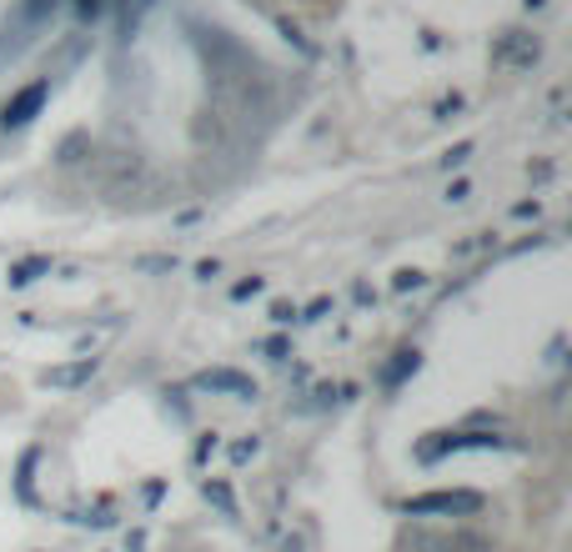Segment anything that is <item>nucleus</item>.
Returning <instances> with one entry per match:
<instances>
[{"instance_id":"obj_7","label":"nucleus","mask_w":572,"mask_h":552,"mask_svg":"<svg viewBox=\"0 0 572 552\" xmlns=\"http://www.w3.org/2000/svg\"><path fill=\"white\" fill-rule=\"evenodd\" d=\"M417 362H422L417 352H397V362L387 367V372H381V382H387V387H397V382H402L407 372H417Z\"/></svg>"},{"instance_id":"obj_6","label":"nucleus","mask_w":572,"mask_h":552,"mask_svg":"<svg viewBox=\"0 0 572 552\" xmlns=\"http://www.w3.org/2000/svg\"><path fill=\"white\" fill-rule=\"evenodd\" d=\"M41 277H50V257H21V261H11V271H5V282L11 286H31V282H41Z\"/></svg>"},{"instance_id":"obj_13","label":"nucleus","mask_w":572,"mask_h":552,"mask_svg":"<svg viewBox=\"0 0 572 552\" xmlns=\"http://www.w3.org/2000/svg\"><path fill=\"white\" fill-rule=\"evenodd\" d=\"M291 317H297V312H291L286 302H276V306H272V322H291Z\"/></svg>"},{"instance_id":"obj_11","label":"nucleus","mask_w":572,"mask_h":552,"mask_svg":"<svg viewBox=\"0 0 572 552\" xmlns=\"http://www.w3.org/2000/svg\"><path fill=\"white\" fill-rule=\"evenodd\" d=\"M467 156H472V142H457V146H453V151L442 156V166H462V161H467Z\"/></svg>"},{"instance_id":"obj_8","label":"nucleus","mask_w":572,"mask_h":552,"mask_svg":"<svg viewBox=\"0 0 572 552\" xmlns=\"http://www.w3.org/2000/svg\"><path fill=\"white\" fill-rule=\"evenodd\" d=\"M206 497H211V503L221 507V512H227V517H237V503H231V493H227V487H221V482H206Z\"/></svg>"},{"instance_id":"obj_12","label":"nucleus","mask_w":572,"mask_h":552,"mask_svg":"<svg viewBox=\"0 0 572 552\" xmlns=\"http://www.w3.org/2000/svg\"><path fill=\"white\" fill-rule=\"evenodd\" d=\"M196 277H206V282H211V277H221V261H202V267H196Z\"/></svg>"},{"instance_id":"obj_4","label":"nucleus","mask_w":572,"mask_h":552,"mask_svg":"<svg viewBox=\"0 0 572 552\" xmlns=\"http://www.w3.org/2000/svg\"><path fill=\"white\" fill-rule=\"evenodd\" d=\"M492 60H497V66H533V60H537V41L527 36V31H507V36L492 46Z\"/></svg>"},{"instance_id":"obj_9","label":"nucleus","mask_w":572,"mask_h":552,"mask_svg":"<svg viewBox=\"0 0 572 552\" xmlns=\"http://www.w3.org/2000/svg\"><path fill=\"white\" fill-rule=\"evenodd\" d=\"M397 292H417V286H427V271H417V267H412V271H397Z\"/></svg>"},{"instance_id":"obj_14","label":"nucleus","mask_w":572,"mask_h":552,"mask_svg":"<svg viewBox=\"0 0 572 552\" xmlns=\"http://www.w3.org/2000/svg\"><path fill=\"white\" fill-rule=\"evenodd\" d=\"M467 196H472V187H467V181H457V187L447 191V201H467Z\"/></svg>"},{"instance_id":"obj_5","label":"nucleus","mask_w":572,"mask_h":552,"mask_svg":"<svg viewBox=\"0 0 572 552\" xmlns=\"http://www.w3.org/2000/svg\"><path fill=\"white\" fill-rule=\"evenodd\" d=\"M91 376H95V357H81V362H71V367H50L41 382H46V387H81Z\"/></svg>"},{"instance_id":"obj_2","label":"nucleus","mask_w":572,"mask_h":552,"mask_svg":"<svg viewBox=\"0 0 572 552\" xmlns=\"http://www.w3.org/2000/svg\"><path fill=\"white\" fill-rule=\"evenodd\" d=\"M46 95H50V81H31V86H21V91L0 106V126L5 131H21V126H31V121L41 116V106H46Z\"/></svg>"},{"instance_id":"obj_10","label":"nucleus","mask_w":572,"mask_h":552,"mask_svg":"<svg viewBox=\"0 0 572 552\" xmlns=\"http://www.w3.org/2000/svg\"><path fill=\"white\" fill-rule=\"evenodd\" d=\"M262 277H251V282H237V286H231V296H237V302H247V296H256V292H262Z\"/></svg>"},{"instance_id":"obj_15","label":"nucleus","mask_w":572,"mask_h":552,"mask_svg":"<svg viewBox=\"0 0 572 552\" xmlns=\"http://www.w3.org/2000/svg\"><path fill=\"white\" fill-rule=\"evenodd\" d=\"M527 5H548V0H527Z\"/></svg>"},{"instance_id":"obj_1","label":"nucleus","mask_w":572,"mask_h":552,"mask_svg":"<svg viewBox=\"0 0 572 552\" xmlns=\"http://www.w3.org/2000/svg\"><path fill=\"white\" fill-rule=\"evenodd\" d=\"M407 517H477L482 512V493L472 487H442V493H417L402 503Z\"/></svg>"},{"instance_id":"obj_3","label":"nucleus","mask_w":572,"mask_h":552,"mask_svg":"<svg viewBox=\"0 0 572 552\" xmlns=\"http://www.w3.org/2000/svg\"><path fill=\"white\" fill-rule=\"evenodd\" d=\"M196 387L202 392H216V397H256V382L237 367H211V372H196Z\"/></svg>"}]
</instances>
